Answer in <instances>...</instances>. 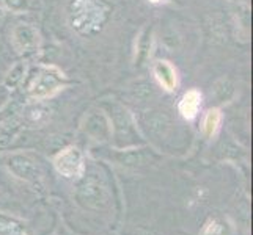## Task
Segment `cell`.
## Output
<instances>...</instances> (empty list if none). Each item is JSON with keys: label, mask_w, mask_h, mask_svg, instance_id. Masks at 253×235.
I'll list each match as a JSON object with an SVG mask.
<instances>
[{"label": "cell", "mask_w": 253, "mask_h": 235, "mask_svg": "<svg viewBox=\"0 0 253 235\" xmlns=\"http://www.w3.org/2000/svg\"><path fill=\"white\" fill-rule=\"evenodd\" d=\"M150 2H153V3H158V2H161V0H150Z\"/></svg>", "instance_id": "22"}, {"label": "cell", "mask_w": 253, "mask_h": 235, "mask_svg": "<svg viewBox=\"0 0 253 235\" xmlns=\"http://www.w3.org/2000/svg\"><path fill=\"white\" fill-rule=\"evenodd\" d=\"M234 94V85L230 78H220L219 82L214 85V96L217 102H228Z\"/></svg>", "instance_id": "18"}, {"label": "cell", "mask_w": 253, "mask_h": 235, "mask_svg": "<svg viewBox=\"0 0 253 235\" xmlns=\"http://www.w3.org/2000/svg\"><path fill=\"white\" fill-rule=\"evenodd\" d=\"M6 10L13 13H25L30 8V0H2Z\"/></svg>", "instance_id": "20"}, {"label": "cell", "mask_w": 253, "mask_h": 235, "mask_svg": "<svg viewBox=\"0 0 253 235\" xmlns=\"http://www.w3.org/2000/svg\"><path fill=\"white\" fill-rule=\"evenodd\" d=\"M145 126L151 135L165 136L171 129L173 123L165 111H148L145 115Z\"/></svg>", "instance_id": "12"}, {"label": "cell", "mask_w": 253, "mask_h": 235, "mask_svg": "<svg viewBox=\"0 0 253 235\" xmlns=\"http://www.w3.org/2000/svg\"><path fill=\"white\" fill-rule=\"evenodd\" d=\"M54 167L60 176L66 179H76L84 176V154L79 147H63L54 157Z\"/></svg>", "instance_id": "5"}, {"label": "cell", "mask_w": 253, "mask_h": 235, "mask_svg": "<svg viewBox=\"0 0 253 235\" xmlns=\"http://www.w3.org/2000/svg\"><path fill=\"white\" fill-rule=\"evenodd\" d=\"M84 130L96 141H109L112 138V124L106 111H90L85 116Z\"/></svg>", "instance_id": "7"}, {"label": "cell", "mask_w": 253, "mask_h": 235, "mask_svg": "<svg viewBox=\"0 0 253 235\" xmlns=\"http://www.w3.org/2000/svg\"><path fill=\"white\" fill-rule=\"evenodd\" d=\"M200 107H202V93L197 90H189L182 94L178 110L182 118L187 121H192L197 118Z\"/></svg>", "instance_id": "13"}, {"label": "cell", "mask_w": 253, "mask_h": 235, "mask_svg": "<svg viewBox=\"0 0 253 235\" xmlns=\"http://www.w3.org/2000/svg\"><path fill=\"white\" fill-rule=\"evenodd\" d=\"M5 167L13 177L27 182V184H38L41 179V171L38 165L25 154H10L5 159Z\"/></svg>", "instance_id": "4"}, {"label": "cell", "mask_w": 253, "mask_h": 235, "mask_svg": "<svg viewBox=\"0 0 253 235\" xmlns=\"http://www.w3.org/2000/svg\"><path fill=\"white\" fill-rule=\"evenodd\" d=\"M220 123H222V111L219 108H211L208 110V113L205 115L203 119V135L205 138H212L220 129Z\"/></svg>", "instance_id": "15"}, {"label": "cell", "mask_w": 253, "mask_h": 235, "mask_svg": "<svg viewBox=\"0 0 253 235\" xmlns=\"http://www.w3.org/2000/svg\"><path fill=\"white\" fill-rule=\"evenodd\" d=\"M0 235H33V229L19 216L0 212Z\"/></svg>", "instance_id": "10"}, {"label": "cell", "mask_w": 253, "mask_h": 235, "mask_svg": "<svg viewBox=\"0 0 253 235\" xmlns=\"http://www.w3.org/2000/svg\"><path fill=\"white\" fill-rule=\"evenodd\" d=\"M231 232H233V228L228 220L212 218L205 224L202 235H231Z\"/></svg>", "instance_id": "16"}, {"label": "cell", "mask_w": 253, "mask_h": 235, "mask_svg": "<svg viewBox=\"0 0 253 235\" xmlns=\"http://www.w3.org/2000/svg\"><path fill=\"white\" fill-rule=\"evenodd\" d=\"M158 155L151 149L148 151L145 147H132V149H120L115 154V160L125 167H143V165L153 163Z\"/></svg>", "instance_id": "9"}, {"label": "cell", "mask_w": 253, "mask_h": 235, "mask_svg": "<svg viewBox=\"0 0 253 235\" xmlns=\"http://www.w3.org/2000/svg\"><path fill=\"white\" fill-rule=\"evenodd\" d=\"M74 199L81 207L86 210H104L110 205V195L107 185L96 174L84 176L77 184L74 191Z\"/></svg>", "instance_id": "1"}, {"label": "cell", "mask_w": 253, "mask_h": 235, "mask_svg": "<svg viewBox=\"0 0 253 235\" xmlns=\"http://www.w3.org/2000/svg\"><path fill=\"white\" fill-rule=\"evenodd\" d=\"M25 71H27V65H25L24 62H17V63L10 69V71H8V74L5 75V80H3L5 88H8V90H14L16 86L24 80Z\"/></svg>", "instance_id": "17"}, {"label": "cell", "mask_w": 253, "mask_h": 235, "mask_svg": "<svg viewBox=\"0 0 253 235\" xmlns=\"http://www.w3.org/2000/svg\"><path fill=\"white\" fill-rule=\"evenodd\" d=\"M151 46H153V29L146 27L142 30L140 36L137 38V44H135V66L142 67L146 60L150 58L151 54Z\"/></svg>", "instance_id": "14"}, {"label": "cell", "mask_w": 253, "mask_h": 235, "mask_svg": "<svg viewBox=\"0 0 253 235\" xmlns=\"http://www.w3.org/2000/svg\"><path fill=\"white\" fill-rule=\"evenodd\" d=\"M11 41L14 49L19 54H25V52H33L40 46V33L38 30L30 24H17L11 32Z\"/></svg>", "instance_id": "8"}, {"label": "cell", "mask_w": 253, "mask_h": 235, "mask_svg": "<svg viewBox=\"0 0 253 235\" xmlns=\"http://www.w3.org/2000/svg\"><path fill=\"white\" fill-rule=\"evenodd\" d=\"M151 93H153V88H151L150 83H138V85H135L134 88H132V96H134L135 99H138V101L148 99L151 96Z\"/></svg>", "instance_id": "21"}, {"label": "cell", "mask_w": 253, "mask_h": 235, "mask_svg": "<svg viewBox=\"0 0 253 235\" xmlns=\"http://www.w3.org/2000/svg\"><path fill=\"white\" fill-rule=\"evenodd\" d=\"M107 19V10L101 2L96 0H76L71 5V22L73 27L82 33H93Z\"/></svg>", "instance_id": "2"}, {"label": "cell", "mask_w": 253, "mask_h": 235, "mask_svg": "<svg viewBox=\"0 0 253 235\" xmlns=\"http://www.w3.org/2000/svg\"><path fill=\"white\" fill-rule=\"evenodd\" d=\"M238 22L244 36H249L250 32V10L247 5H241V10L238 11Z\"/></svg>", "instance_id": "19"}, {"label": "cell", "mask_w": 253, "mask_h": 235, "mask_svg": "<svg viewBox=\"0 0 253 235\" xmlns=\"http://www.w3.org/2000/svg\"><path fill=\"white\" fill-rule=\"evenodd\" d=\"M62 86H63V74H60L58 71L44 69V71H41L30 83L29 96L32 99L41 101V99L50 98V96L57 93Z\"/></svg>", "instance_id": "6"}, {"label": "cell", "mask_w": 253, "mask_h": 235, "mask_svg": "<svg viewBox=\"0 0 253 235\" xmlns=\"http://www.w3.org/2000/svg\"><path fill=\"white\" fill-rule=\"evenodd\" d=\"M102 108H106V113H109V119L112 124V135H115V138L120 141L123 140L120 146H130L134 144V135H135V127L132 119H130L129 113L126 108H123L118 103H102Z\"/></svg>", "instance_id": "3"}, {"label": "cell", "mask_w": 253, "mask_h": 235, "mask_svg": "<svg viewBox=\"0 0 253 235\" xmlns=\"http://www.w3.org/2000/svg\"><path fill=\"white\" fill-rule=\"evenodd\" d=\"M153 72H154V77L156 80L159 82V85L165 91H174L178 86V75H176V71H174V67L169 63V62H156L154 66H153Z\"/></svg>", "instance_id": "11"}]
</instances>
